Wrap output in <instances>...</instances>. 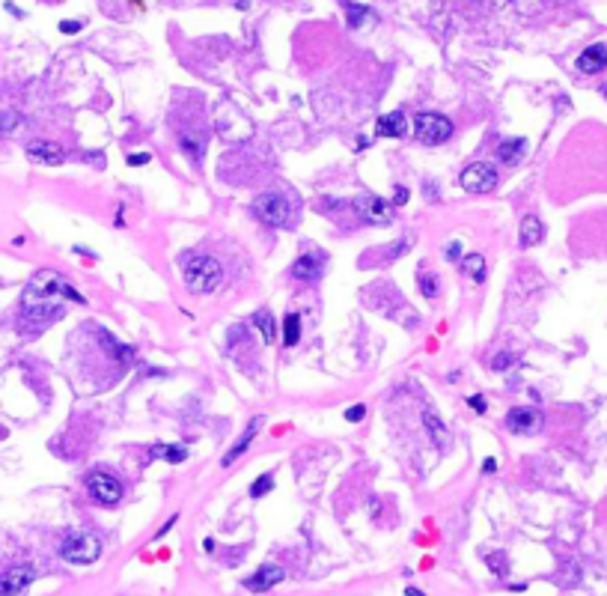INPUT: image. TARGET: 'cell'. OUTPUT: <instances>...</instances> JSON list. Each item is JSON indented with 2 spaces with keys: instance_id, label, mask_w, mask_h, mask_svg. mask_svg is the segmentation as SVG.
<instances>
[{
  "instance_id": "1",
  "label": "cell",
  "mask_w": 607,
  "mask_h": 596,
  "mask_svg": "<svg viewBox=\"0 0 607 596\" xmlns=\"http://www.w3.org/2000/svg\"><path fill=\"white\" fill-rule=\"evenodd\" d=\"M60 301H75V304H84L87 298L80 295L75 286H71L66 277H60L57 272H51V268H42V272H36L30 277V284H27V290L21 295V307H24V316H39L45 310H60Z\"/></svg>"
},
{
  "instance_id": "2",
  "label": "cell",
  "mask_w": 607,
  "mask_h": 596,
  "mask_svg": "<svg viewBox=\"0 0 607 596\" xmlns=\"http://www.w3.org/2000/svg\"><path fill=\"white\" fill-rule=\"evenodd\" d=\"M182 281L191 292L203 295V292H214L223 281V268L214 257L206 254H188L182 257Z\"/></svg>"
},
{
  "instance_id": "3",
  "label": "cell",
  "mask_w": 607,
  "mask_h": 596,
  "mask_svg": "<svg viewBox=\"0 0 607 596\" xmlns=\"http://www.w3.org/2000/svg\"><path fill=\"white\" fill-rule=\"evenodd\" d=\"M60 557L75 566H89L102 557V540L89 531H69L60 540Z\"/></svg>"
},
{
  "instance_id": "4",
  "label": "cell",
  "mask_w": 607,
  "mask_h": 596,
  "mask_svg": "<svg viewBox=\"0 0 607 596\" xmlns=\"http://www.w3.org/2000/svg\"><path fill=\"white\" fill-rule=\"evenodd\" d=\"M414 138L426 143V147H438V143L452 138V123L443 114L420 111L414 116Z\"/></svg>"
},
{
  "instance_id": "5",
  "label": "cell",
  "mask_w": 607,
  "mask_h": 596,
  "mask_svg": "<svg viewBox=\"0 0 607 596\" xmlns=\"http://www.w3.org/2000/svg\"><path fill=\"white\" fill-rule=\"evenodd\" d=\"M253 212H256V218L262 224H268V227H286L289 218H292V203L280 191H265L256 197Z\"/></svg>"
},
{
  "instance_id": "6",
  "label": "cell",
  "mask_w": 607,
  "mask_h": 596,
  "mask_svg": "<svg viewBox=\"0 0 607 596\" xmlns=\"http://www.w3.org/2000/svg\"><path fill=\"white\" fill-rule=\"evenodd\" d=\"M459 185L470 194H485L497 185V167L492 161H476V164H467L459 176Z\"/></svg>"
},
{
  "instance_id": "7",
  "label": "cell",
  "mask_w": 607,
  "mask_h": 596,
  "mask_svg": "<svg viewBox=\"0 0 607 596\" xmlns=\"http://www.w3.org/2000/svg\"><path fill=\"white\" fill-rule=\"evenodd\" d=\"M87 489L93 495V501H98L102 507H113L122 501V483L107 471H93L87 477Z\"/></svg>"
},
{
  "instance_id": "8",
  "label": "cell",
  "mask_w": 607,
  "mask_h": 596,
  "mask_svg": "<svg viewBox=\"0 0 607 596\" xmlns=\"http://www.w3.org/2000/svg\"><path fill=\"white\" fill-rule=\"evenodd\" d=\"M355 206L360 209V215L375 224V227H387V224H393V206L384 200V197H375V194H360Z\"/></svg>"
},
{
  "instance_id": "9",
  "label": "cell",
  "mask_w": 607,
  "mask_h": 596,
  "mask_svg": "<svg viewBox=\"0 0 607 596\" xmlns=\"http://www.w3.org/2000/svg\"><path fill=\"white\" fill-rule=\"evenodd\" d=\"M36 570L30 564H18L12 570H6L0 575V596H24L27 588L33 584Z\"/></svg>"
},
{
  "instance_id": "10",
  "label": "cell",
  "mask_w": 607,
  "mask_h": 596,
  "mask_svg": "<svg viewBox=\"0 0 607 596\" xmlns=\"http://www.w3.org/2000/svg\"><path fill=\"white\" fill-rule=\"evenodd\" d=\"M506 429L521 432V436L539 432L542 429V412L533 409V405H515V409L506 412Z\"/></svg>"
},
{
  "instance_id": "11",
  "label": "cell",
  "mask_w": 607,
  "mask_h": 596,
  "mask_svg": "<svg viewBox=\"0 0 607 596\" xmlns=\"http://www.w3.org/2000/svg\"><path fill=\"white\" fill-rule=\"evenodd\" d=\"M27 158L36 161V164H45V167H57L66 161V149L51 140H36L27 147Z\"/></svg>"
},
{
  "instance_id": "12",
  "label": "cell",
  "mask_w": 607,
  "mask_h": 596,
  "mask_svg": "<svg viewBox=\"0 0 607 596\" xmlns=\"http://www.w3.org/2000/svg\"><path fill=\"white\" fill-rule=\"evenodd\" d=\"M283 579H286V573L280 570L277 564H265V566H259V570H256V575L244 579V588H247L250 593H265L271 588H277Z\"/></svg>"
},
{
  "instance_id": "13",
  "label": "cell",
  "mask_w": 607,
  "mask_h": 596,
  "mask_svg": "<svg viewBox=\"0 0 607 596\" xmlns=\"http://www.w3.org/2000/svg\"><path fill=\"white\" fill-rule=\"evenodd\" d=\"M322 272H324V257L322 254H301L295 259V266H292V275L298 277V281H304V284L319 281Z\"/></svg>"
},
{
  "instance_id": "14",
  "label": "cell",
  "mask_w": 607,
  "mask_h": 596,
  "mask_svg": "<svg viewBox=\"0 0 607 596\" xmlns=\"http://www.w3.org/2000/svg\"><path fill=\"white\" fill-rule=\"evenodd\" d=\"M607 69V45H590V48L581 51L577 57V72L584 75H595V72Z\"/></svg>"
},
{
  "instance_id": "15",
  "label": "cell",
  "mask_w": 607,
  "mask_h": 596,
  "mask_svg": "<svg viewBox=\"0 0 607 596\" xmlns=\"http://www.w3.org/2000/svg\"><path fill=\"white\" fill-rule=\"evenodd\" d=\"M375 134L378 138H405L408 134V120H405V114L402 111H393V114H384L382 120L375 123Z\"/></svg>"
},
{
  "instance_id": "16",
  "label": "cell",
  "mask_w": 607,
  "mask_h": 596,
  "mask_svg": "<svg viewBox=\"0 0 607 596\" xmlns=\"http://www.w3.org/2000/svg\"><path fill=\"white\" fill-rule=\"evenodd\" d=\"M259 427H262V421H259V418H253V421L247 423V429H244V432H241V438H239V441H235V445H232L230 450H226V456L221 459V462H223V468H226V465H232V462H235V459H239V456L244 454V450H247V447H250V441H253V438H256V432H259Z\"/></svg>"
},
{
  "instance_id": "17",
  "label": "cell",
  "mask_w": 607,
  "mask_h": 596,
  "mask_svg": "<svg viewBox=\"0 0 607 596\" xmlns=\"http://www.w3.org/2000/svg\"><path fill=\"white\" fill-rule=\"evenodd\" d=\"M423 429L429 432V438H432L434 447H443V441H447V423L441 421V414L434 412V409H426V412H423Z\"/></svg>"
},
{
  "instance_id": "18",
  "label": "cell",
  "mask_w": 607,
  "mask_h": 596,
  "mask_svg": "<svg viewBox=\"0 0 607 596\" xmlns=\"http://www.w3.org/2000/svg\"><path fill=\"white\" fill-rule=\"evenodd\" d=\"M542 239H545V224H542L536 215H524V221H521V245L533 248V245H539Z\"/></svg>"
},
{
  "instance_id": "19",
  "label": "cell",
  "mask_w": 607,
  "mask_h": 596,
  "mask_svg": "<svg viewBox=\"0 0 607 596\" xmlns=\"http://www.w3.org/2000/svg\"><path fill=\"white\" fill-rule=\"evenodd\" d=\"M524 149H527V140H503L500 147H497V161H500V164H518V161L524 158Z\"/></svg>"
},
{
  "instance_id": "20",
  "label": "cell",
  "mask_w": 607,
  "mask_h": 596,
  "mask_svg": "<svg viewBox=\"0 0 607 596\" xmlns=\"http://www.w3.org/2000/svg\"><path fill=\"white\" fill-rule=\"evenodd\" d=\"M253 328L262 334V340H265V343H274V337H277V319H274V313H271V310H259L256 316H253Z\"/></svg>"
},
{
  "instance_id": "21",
  "label": "cell",
  "mask_w": 607,
  "mask_h": 596,
  "mask_svg": "<svg viewBox=\"0 0 607 596\" xmlns=\"http://www.w3.org/2000/svg\"><path fill=\"white\" fill-rule=\"evenodd\" d=\"M152 456L179 465V462H185V459H188V450L182 445H158V447H152Z\"/></svg>"
},
{
  "instance_id": "22",
  "label": "cell",
  "mask_w": 607,
  "mask_h": 596,
  "mask_svg": "<svg viewBox=\"0 0 607 596\" xmlns=\"http://www.w3.org/2000/svg\"><path fill=\"white\" fill-rule=\"evenodd\" d=\"M301 340V316L298 313H286L283 319V343L286 346H295Z\"/></svg>"
},
{
  "instance_id": "23",
  "label": "cell",
  "mask_w": 607,
  "mask_h": 596,
  "mask_svg": "<svg viewBox=\"0 0 607 596\" xmlns=\"http://www.w3.org/2000/svg\"><path fill=\"white\" fill-rule=\"evenodd\" d=\"M461 266H465V272L474 277L476 284H483L485 281V259L479 257V254H467L465 259H461Z\"/></svg>"
},
{
  "instance_id": "24",
  "label": "cell",
  "mask_w": 607,
  "mask_h": 596,
  "mask_svg": "<svg viewBox=\"0 0 607 596\" xmlns=\"http://www.w3.org/2000/svg\"><path fill=\"white\" fill-rule=\"evenodd\" d=\"M182 149L191 156L194 161H203V152H206V138L203 134H185L182 138Z\"/></svg>"
},
{
  "instance_id": "25",
  "label": "cell",
  "mask_w": 607,
  "mask_h": 596,
  "mask_svg": "<svg viewBox=\"0 0 607 596\" xmlns=\"http://www.w3.org/2000/svg\"><path fill=\"white\" fill-rule=\"evenodd\" d=\"M417 284H420V292L426 298L438 295V275H432L429 268H420V272H417Z\"/></svg>"
},
{
  "instance_id": "26",
  "label": "cell",
  "mask_w": 607,
  "mask_h": 596,
  "mask_svg": "<svg viewBox=\"0 0 607 596\" xmlns=\"http://www.w3.org/2000/svg\"><path fill=\"white\" fill-rule=\"evenodd\" d=\"M342 9H346V15H349V27H360V24H364L369 15H373L366 6L351 3V0H346V3H342Z\"/></svg>"
},
{
  "instance_id": "27",
  "label": "cell",
  "mask_w": 607,
  "mask_h": 596,
  "mask_svg": "<svg viewBox=\"0 0 607 596\" xmlns=\"http://www.w3.org/2000/svg\"><path fill=\"white\" fill-rule=\"evenodd\" d=\"M271 489H274V474H262L259 480L250 486V495L253 498H262V495H268Z\"/></svg>"
},
{
  "instance_id": "28",
  "label": "cell",
  "mask_w": 607,
  "mask_h": 596,
  "mask_svg": "<svg viewBox=\"0 0 607 596\" xmlns=\"http://www.w3.org/2000/svg\"><path fill=\"white\" fill-rule=\"evenodd\" d=\"M467 405H470V409H474L476 414H485V409H488V405H485V396H483V394L467 396Z\"/></svg>"
},
{
  "instance_id": "29",
  "label": "cell",
  "mask_w": 607,
  "mask_h": 596,
  "mask_svg": "<svg viewBox=\"0 0 607 596\" xmlns=\"http://www.w3.org/2000/svg\"><path fill=\"white\" fill-rule=\"evenodd\" d=\"M364 418H366V409H364V405H355V409L346 412V421H351V423H360Z\"/></svg>"
},
{
  "instance_id": "30",
  "label": "cell",
  "mask_w": 607,
  "mask_h": 596,
  "mask_svg": "<svg viewBox=\"0 0 607 596\" xmlns=\"http://www.w3.org/2000/svg\"><path fill=\"white\" fill-rule=\"evenodd\" d=\"M18 125V116L15 114H0V131H9Z\"/></svg>"
},
{
  "instance_id": "31",
  "label": "cell",
  "mask_w": 607,
  "mask_h": 596,
  "mask_svg": "<svg viewBox=\"0 0 607 596\" xmlns=\"http://www.w3.org/2000/svg\"><path fill=\"white\" fill-rule=\"evenodd\" d=\"M152 156L149 152H137V156H129V167H137V164H149Z\"/></svg>"
},
{
  "instance_id": "32",
  "label": "cell",
  "mask_w": 607,
  "mask_h": 596,
  "mask_svg": "<svg viewBox=\"0 0 607 596\" xmlns=\"http://www.w3.org/2000/svg\"><path fill=\"white\" fill-rule=\"evenodd\" d=\"M509 364H512V355H506V352H503V355H497V361H492L494 370H506Z\"/></svg>"
},
{
  "instance_id": "33",
  "label": "cell",
  "mask_w": 607,
  "mask_h": 596,
  "mask_svg": "<svg viewBox=\"0 0 607 596\" xmlns=\"http://www.w3.org/2000/svg\"><path fill=\"white\" fill-rule=\"evenodd\" d=\"M408 203V188H396L393 194V206H405Z\"/></svg>"
},
{
  "instance_id": "34",
  "label": "cell",
  "mask_w": 607,
  "mask_h": 596,
  "mask_svg": "<svg viewBox=\"0 0 607 596\" xmlns=\"http://www.w3.org/2000/svg\"><path fill=\"white\" fill-rule=\"evenodd\" d=\"M80 30V21H63L60 24V33H78Z\"/></svg>"
},
{
  "instance_id": "35",
  "label": "cell",
  "mask_w": 607,
  "mask_h": 596,
  "mask_svg": "<svg viewBox=\"0 0 607 596\" xmlns=\"http://www.w3.org/2000/svg\"><path fill=\"white\" fill-rule=\"evenodd\" d=\"M492 471H497V459H494V456H488L485 462H483V474H492Z\"/></svg>"
},
{
  "instance_id": "36",
  "label": "cell",
  "mask_w": 607,
  "mask_h": 596,
  "mask_svg": "<svg viewBox=\"0 0 607 596\" xmlns=\"http://www.w3.org/2000/svg\"><path fill=\"white\" fill-rule=\"evenodd\" d=\"M447 254H450V259H459V254H461V245H459V242H452V245L447 248Z\"/></svg>"
},
{
  "instance_id": "37",
  "label": "cell",
  "mask_w": 607,
  "mask_h": 596,
  "mask_svg": "<svg viewBox=\"0 0 607 596\" xmlns=\"http://www.w3.org/2000/svg\"><path fill=\"white\" fill-rule=\"evenodd\" d=\"M405 593H408V596H423V593H420V590H417V588H408Z\"/></svg>"
},
{
  "instance_id": "38",
  "label": "cell",
  "mask_w": 607,
  "mask_h": 596,
  "mask_svg": "<svg viewBox=\"0 0 607 596\" xmlns=\"http://www.w3.org/2000/svg\"><path fill=\"white\" fill-rule=\"evenodd\" d=\"M0 438H3V429H0Z\"/></svg>"
},
{
  "instance_id": "39",
  "label": "cell",
  "mask_w": 607,
  "mask_h": 596,
  "mask_svg": "<svg viewBox=\"0 0 607 596\" xmlns=\"http://www.w3.org/2000/svg\"><path fill=\"white\" fill-rule=\"evenodd\" d=\"M604 96H607V87H604Z\"/></svg>"
}]
</instances>
